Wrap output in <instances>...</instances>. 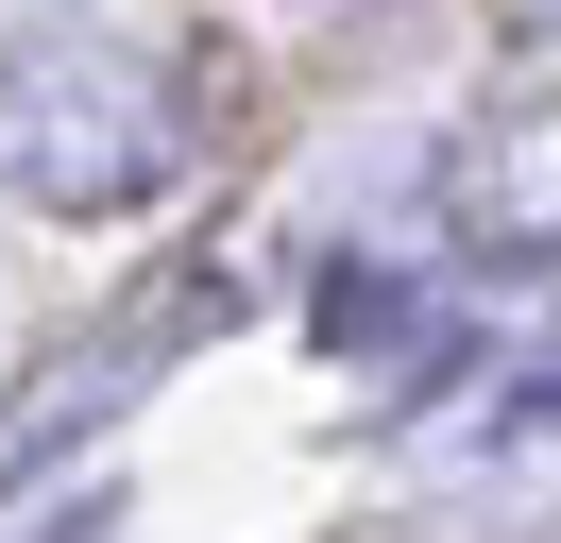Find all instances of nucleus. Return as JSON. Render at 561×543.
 <instances>
[{
	"label": "nucleus",
	"instance_id": "1",
	"mask_svg": "<svg viewBox=\"0 0 561 543\" xmlns=\"http://www.w3.org/2000/svg\"><path fill=\"white\" fill-rule=\"evenodd\" d=\"M187 51L103 0H35L0 18V187L35 221H137L187 187Z\"/></svg>",
	"mask_w": 561,
	"mask_h": 543
}]
</instances>
